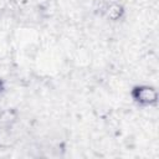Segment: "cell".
Wrapping results in <instances>:
<instances>
[{"label":"cell","instance_id":"2","mask_svg":"<svg viewBox=\"0 0 159 159\" xmlns=\"http://www.w3.org/2000/svg\"><path fill=\"white\" fill-rule=\"evenodd\" d=\"M122 12H123L122 7H120L119 5H117V4L109 6V9H108V16H109L112 20H117L118 17H120Z\"/></svg>","mask_w":159,"mask_h":159},{"label":"cell","instance_id":"1","mask_svg":"<svg viewBox=\"0 0 159 159\" xmlns=\"http://www.w3.org/2000/svg\"><path fill=\"white\" fill-rule=\"evenodd\" d=\"M132 97L142 106H152L158 101V92L150 86H137L132 91Z\"/></svg>","mask_w":159,"mask_h":159}]
</instances>
